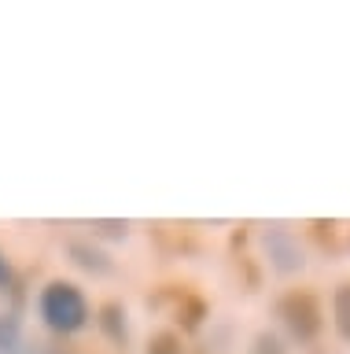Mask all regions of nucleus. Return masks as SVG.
Returning <instances> with one entry per match:
<instances>
[{"instance_id": "nucleus-13", "label": "nucleus", "mask_w": 350, "mask_h": 354, "mask_svg": "<svg viewBox=\"0 0 350 354\" xmlns=\"http://www.w3.org/2000/svg\"><path fill=\"white\" fill-rule=\"evenodd\" d=\"M45 354H70V351H63V347H48Z\"/></svg>"}, {"instance_id": "nucleus-7", "label": "nucleus", "mask_w": 350, "mask_h": 354, "mask_svg": "<svg viewBox=\"0 0 350 354\" xmlns=\"http://www.w3.org/2000/svg\"><path fill=\"white\" fill-rule=\"evenodd\" d=\"M332 321H336L339 336L350 339V284L336 288V295H332Z\"/></svg>"}, {"instance_id": "nucleus-12", "label": "nucleus", "mask_w": 350, "mask_h": 354, "mask_svg": "<svg viewBox=\"0 0 350 354\" xmlns=\"http://www.w3.org/2000/svg\"><path fill=\"white\" fill-rule=\"evenodd\" d=\"M15 284V273H12V262L4 259V251H0V292H8V288Z\"/></svg>"}, {"instance_id": "nucleus-1", "label": "nucleus", "mask_w": 350, "mask_h": 354, "mask_svg": "<svg viewBox=\"0 0 350 354\" xmlns=\"http://www.w3.org/2000/svg\"><path fill=\"white\" fill-rule=\"evenodd\" d=\"M37 310L45 317V325L52 332H59V336H70V332H81L89 325V299L70 281H48L41 288Z\"/></svg>"}, {"instance_id": "nucleus-6", "label": "nucleus", "mask_w": 350, "mask_h": 354, "mask_svg": "<svg viewBox=\"0 0 350 354\" xmlns=\"http://www.w3.org/2000/svg\"><path fill=\"white\" fill-rule=\"evenodd\" d=\"M0 354H30L23 325H19V317H12V314H0Z\"/></svg>"}, {"instance_id": "nucleus-5", "label": "nucleus", "mask_w": 350, "mask_h": 354, "mask_svg": "<svg viewBox=\"0 0 350 354\" xmlns=\"http://www.w3.org/2000/svg\"><path fill=\"white\" fill-rule=\"evenodd\" d=\"M70 259H74V266H81V270H85V273H93V277H104V273H111V270H115L111 259H107L100 248L85 243V240H74V243H70Z\"/></svg>"}, {"instance_id": "nucleus-9", "label": "nucleus", "mask_w": 350, "mask_h": 354, "mask_svg": "<svg viewBox=\"0 0 350 354\" xmlns=\"http://www.w3.org/2000/svg\"><path fill=\"white\" fill-rule=\"evenodd\" d=\"M144 354H184V343L177 332H155L148 339V351Z\"/></svg>"}, {"instance_id": "nucleus-3", "label": "nucleus", "mask_w": 350, "mask_h": 354, "mask_svg": "<svg viewBox=\"0 0 350 354\" xmlns=\"http://www.w3.org/2000/svg\"><path fill=\"white\" fill-rule=\"evenodd\" d=\"M262 248H266L269 266H273L277 273H284V277L299 273L302 266H306V254H302V248H299V240H295L284 225H269L266 232H262Z\"/></svg>"}, {"instance_id": "nucleus-2", "label": "nucleus", "mask_w": 350, "mask_h": 354, "mask_svg": "<svg viewBox=\"0 0 350 354\" xmlns=\"http://www.w3.org/2000/svg\"><path fill=\"white\" fill-rule=\"evenodd\" d=\"M277 317H280V325L291 332L295 339H317L321 336V328H324V310L321 303H317V295L313 292H284L277 299Z\"/></svg>"}, {"instance_id": "nucleus-8", "label": "nucleus", "mask_w": 350, "mask_h": 354, "mask_svg": "<svg viewBox=\"0 0 350 354\" xmlns=\"http://www.w3.org/2000/svg\"><path fill=\"white\" fill-rule=\"evenodd\" d=\"M203 314H206L203 299H195V295H188V292H181V295H177V321H181L184 328H200Z\"/></svg>"}, {"instance_id": "nucleus-11", "label": "nucleus", "mask_w": 350, "mask_h": 354, "mask_svg": "<svg viewBox=\"0 0 350 354\" xmlns=\"http://www.w3.org/2000/svg\"><path fill=\"white\" fill-rule=\"evenodd\" d=\"M251 354H288V347H284L273 332H258L255 343H251Z\"/></svg>"}, {"instance_id": "nucleus-10", "label": "nucleus", "mask_w": 350, "mask_h": 354, "mask_svg": "<svg viewBox=\"0 0 350 354\" xmlns=\"http://www.w3.org/2000/svg\"><path fill=\"white\" fill-rule=\"evenodd\" d=\"M93 236L126 240V236H129V221H93Z\"/></svg>"}, {"instance_id": "nucleus-4", "label": "nucleus", "mask_w": 350, "mask_h": 354, "mask_svg": "<svg viewBox=\"0 0 350 354\" xmlns=\"http://www.w3.org/2000/svg\"><path fill=\"white\" fill-rule=\"evenodd\" d=\"M96 325L104 328V336L111 339V343H118V347H122V343L129 339V325H126V306L122 303H104L100 306V317H96Z\"/></svg>"}]
</instances>
